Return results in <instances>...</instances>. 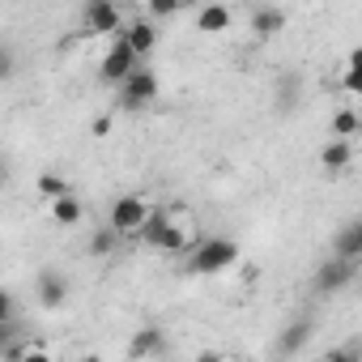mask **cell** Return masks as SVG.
Instances as JSON below:
<instances>
[{
  "label": "cell",
  "instance_id": "4",
  "mask_svg": "<svg viewBox=\"0 0 362 362\" xmlns=\"http://www.w3.org/2000/svg\"><path fill=\"white\" fill-rule=\"evenodd\" d=\"M136 64H141V56L132 52V43L124 39V30H115V35H111V47H107V56H103V64H98V77H103L107 86H119Z\"/></svg>",
  "mask_w": 362,
  "mask_h": 362
},
{
  "label": "cell",
  "instance_id": "11",
  "mask_svg": "<svg viewBox=\"0 0 362 362\" xmlns=\"http://www.w3.org/2000/svg\"><path fill=\"white\" fill-rule=\"evenodd\" d=\"M320 162H324V170H345V166L354 162V141H349V136H332V141L324 145Z\"/></svg>",
  "mask_w": 362,
  "mask_h": 362
},
{
  "label": "cell",
  "instance_id": "10",
  "mask_svg": "<svg viewBox=\"0 0 362 362\" xmlns=\"http://www.w3.org/2000/svg\"><path fill=\"white\" fill-rule=\"evenodd\" d=\"M332 256H341V260H358V256H362V222H345V226L337 230Z\"/></svg>",
  "mask_w": 362,
  "mask_h": 362
},
{
  "label": "cell",
  "instance_id": "5",
  "mask_svg": "<svg viewBox=\"0 0 362 362\" xmlns=\"http://www.w3.org/2000/svg\"><path fill=\"white\" fill-rule=\"evenodd\" d=\"M145 218H149V205H145L141 197H132V192H128V197H119V201L111 205V218H107V226H111V230L124 239V235H136Z\"/></svg>",
  "mask_w": 362,
  "mask_h": 362
},
{
  "label": "cell",
  "instance_id": "13",
  "mask_svg": "<svg viewBox=\"0 0 362 362\" xmlns=\"http://www.w3.org/2000/svg\"><path fill=\"white\" fill-rule=\"evenodd\" d=\"M81 218H86V209H81V201H77L73 192H64V197L52 201V222H56V226H77Z\"/></svg>",
  "mask_w": 362,
  "mask_h": 362
},
{
  "label": "cell",
  "instance_id": "23",
  "mask_svg": "<svg viewBox=\"0 0 362 362\" xmlns=\"http://www.w3.org/2000/svg\"><path fill=\"white\" fill-rule=\"evenodd\" d=\"M107 132H111V115H98L94 119V136H107Z\"/></svg>",
  "mask_w": 362,
  "mask_h": 362
},
{
  "label": "cell",
  "instance_id": "6",
  "mask_svg": "<svg viewBox=\"0 0 362 362\" xmlns=\"http://www.w3.org/2000/svg\"><path fill=\"white\" fill-rule=\"evenodd\" d=\"M358 273V260H341V256H328L320 269H315V294H341Z\"/></svg>",
  "mask_w": 362,
  "mask_h": 362
},
{
  "label": "cell",
  "instance_id": "19",
  "mask_svg": "<svg viewBox=\"0 0 362 362\" xmlns=\"http://www.w3.org/2000/svg\"><path fill=\"white\" fill-rule=\"evenodd\" d=\"M166 341H162V328H141L136 337H132V354L141 358V354H158Z\"/></svg>",
  "mask_w": 362,
  "mask_h": 362
},
{
  "label": "cell",
  "instance_id": "14",
  "mask_svg": "<svg viewBox=\"0 0 362 362\" xmlns=\"http://www.w3.org/2000/svg\"><path fill=\"white\" fill-rule=\"evenodd\" d=\"M252 30L256 35H277V30H286V13L273 9V5H264V9L252 13Z\"/></svg>",
  "mask_w": 362,
  "mask_h": 362
},
{
  "label": "cell",
  "instance_id": "9",
  "mask_svg": "<svg viewBox=\"0 0 362 362\" xmlns=\"http://www.w3.org/2000/svg\"><path fill=\"white\" fill-rule=\"evenodd\" d=\"M124 30V39L132 43V52L145 60L153 47H158V22H149V18H136V22H128V26H119Z\"/></svg>",
  "mask_w": 362,
  "mask_h": 362
},
{
  "label": "cell",
  "instance_id": "24",
  "mask_svg": "<svg viewBox=\"0 0 362 362\" xmlns=\"http://www.w3.org/2000/svg\"><path fill=\"white\" fill-rule=\"evenodd\" d=\"M9 184V158H0V188Z\"/></svg>",
  "mask_w": 362,
  "mask_h": 362
},
{
  "label": "cell",
  "instance_id": "22",
  "mask_svg": "<svg viewBox=\"0 0 362 362\" xmlns=\"http://www.w3.org/2000/svg\"><path fill=\"white\" fill-rule=\"evenodd\" d=\"M9 77H13V56L0 47V81H9Z\"/></svg>",
  "mask_w": 362,
  "mask_h": 362
},
{
  "label": "cell",
  "instance_id": "2",
  "mask_svg": "<svg viewBox=\"0 0 362 362\" xmlns=\"http://www.w3.org/2000/svg\"><path fill=\"white\" fill-rule=\"evenodd\" d=\"M188 269L209 277V273H226L230 264H239V243L235 239H201L197 247H188Z\"/></svg>",
  "mask_w": 362,
  "mask_h": 362
},
{
  "label": "cell",
  "instance_id": "18",
  "mask_svg": "<svg viewBox=\"0 0 362 362\" xmlns=\"http://www.w3.org/2000/svg\"><path fill=\"white\" fill-rule=\"evenodd\" d=\"M35 188H39V197H43V201H56V197H64V192H69V179H64V175L43 170V175L35 179Z\"/></svg>",
  "mask_w": 362,
  "mask_h": 362
},
{
  "label": "cell",
  "instance_id": "16",
  "mask_svg": "<svg viewBox=\"0 0 362 362\" xmlns=\"http://www.w3.org/2000/svg\"><path fill=\"white\" fill-rule=\"evenodd\" d=\"M328 128H332V136H349V141H354V136H358V128H362V119H358V111H354V107H341V111L332 115V124H328Z\"/></svg>",
  "mask_w": 362,
  "mask_h": 362
},
{
  "label": "cell",
  "instance_id": "15",
  "mask_svg": "<svg viewBox=\"0 0 362 362\" xmlns=\"http://www.w3.org/2000/svg\"><path fill=\"white\" fill-rule=\"evenodd\" d=\"M307 337H311V324H307V320H298V324H290V328L281 332L277 349H281V354H298V349L307 345Z\"/></svg>",
  "mask_w": 362,
  "mask_h": 362
},
{
  "label": "cell",
  "instance_id": "12",
  "mask_svg": "<svg viewBox=\"0 0 362 362\" xmlns=\"http://www.w3.org/2000/svg\"><path fill=\"white\" fill-rule=\"evenodd\" d=\"M230 22H235V18H230L226 5H205V9L197 13V30H201V35H222Z\"/></svg>",
  "mask_w": 362,
  "mask_h": 362
},
{
  "label": "cell",
  "instance_id": "20",
  "mask_svg": "<svg viewBox=\"0 0 362 362\" xmlns=\"http://www.w3.org/2000/svg\"><path fill=\"white\" fill-rule=\"evenodd\" d=\"M145 5H149V13L162 22V18H170V13H179V9H184V0H145Z\"/></svg>",
  "mask_w": 362,
  "mask_h": 362
},
{
  "label": "cell",
  "instance_id": "17",
  "mask_svg": "<svg viewBox=\"0 0 362 362\" xmlns=\"http://www.w3.org/2000/svg\"><path fill=\"white\" fill-rule=\"evenodd\" d=\"M115 247H119V235H115L111 226H98V230L90 235V256H94V260H103V256H111Z\"/></svg>",
  "mask_w": 362,
  "mask_h": 362
},
{
  "label": "cell",
  "instance_id": "7",
  "mask_svg": "<svg viewBox=\"0 0 362 362\" xmlns=\"http://www.w3.org/2000/svg\"><path fill=\"white\" fill-rule=\"evenodd\" d=\"M119 5L115 0H86V30L90 35H115L119 30Z\"/></svg>",
  "mask_w": 362,
  "mask_h": 362
},
{
  "label": "cell",
  "instance_id": "8",
  "mask_svg": "<svg viewBox=\"0 0 362 362\" xmlns=\"http://www.w3.org/2000/svg\"><path fill=\"white\" fill-rule=\"evenodd\" d=\"M35 294H39V307L56 311V307H64V303H69V277H64V273H56V269H43V273H39Z\"/></svg>",
  "mask_w": 362,
  "mask_h": 362
},
{
  "label": "cell",
  "instance_id": "21",
  "mask_svg": "<svg viewBox=\"0 0 362 362\" xmlns=\"http://www.w3.org/2000/svg\"><path fill=\"white\" fill-rule=\"evenodd\" d=\"M18 315V298L9 290H0V320H13Z\"/></svg>",
  "mask_w": 362,
  "mask_h": 362
},
{
  "label": "cell",
  "instance_id": "3",
  "mask_svg": "<svg viewBox=\"0 0 362 362\" xmlns=\"http://www.w3.org/2000/svg\"><path fill=\"white\" fill-rule=\"evenodd\" d=\"M149 103H158V73L145 69V64H136V69L119 81V107H124V111H141V107H149Z\"/></svg>",
  "mask_w": 362,
  "mask_h": 362
},
{
  "label": "cell",
  "instance_id": "1",
  "mask_svg": "<svg viewBox=\"0 0 362 362\" xmlns=\"http://www.w3.org/2000/svg\"><path fill=\"white\" fill-rule=\"evenodd\" d=\"M136 235H141L153 252H166V256H184V252L192 247V230L179 226V222H170L166 209H149V218L141 222Z\"/></svg>",
  "mask_w": 362,
  "mask_h": 362
}]
</instances>
